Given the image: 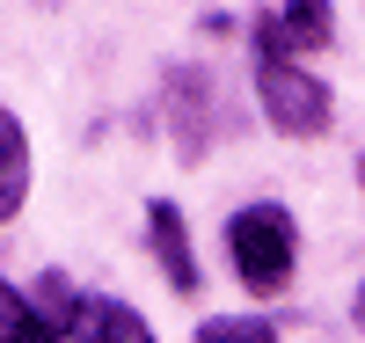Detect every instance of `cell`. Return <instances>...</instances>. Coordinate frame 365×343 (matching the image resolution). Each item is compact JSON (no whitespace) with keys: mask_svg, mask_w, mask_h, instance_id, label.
I'll list each match as a JSON object with an SVG mask.
<instances>
[{"mask_svg":"<svg viewBox=\"0 0 365 343\" xmlns=\"http://www.w3.org/2000/svg\"><path fill=\"white\" fill-rule=\"evenodd\" d=\"M227 263L234 277L249 285L256 300H278L292 285V263H299V227L285 205H241L227 220Z\"/></svg>","mask_w":365,"mask_h":343,"instance_id":"obj_1","label":"cell"},{"mask_svg":"<svg viewBox=\"0 0 365 343\" xmlns=\"http://www.w3.org/2000/svg\"><path fill=\"white\" fill-rule=\"evenodd\" d=\"M256 103L270 117V132H285V139H322L329 124H336V96H329L299 58L263 51V44H256Z\"/></svg>","mask_w":365,"mask_h":343,"instance_id":"obj_2","label":"cell"},{"mask_svg":"<svg viewBox=\"0 0 365 343\" xmlns=\"http://www.w3.org/2000/svg\"><path fill=\"white\" fill-rule=\"evenodd\" d=\"M146 241H154V263H161V277H168V292H175V300H197V292H205V270H197V248H190V227H182L175 198H154V205H146Z\"/></svg>","mask_w":365,"mask_h":343,"instance_id":"obj_3","label":"cell"},{"mask_svg":"<svg viewBox=\"0 0 365 343\" xmlns=\"http://www.w3.org/2000/svg\"><path fill=\"white\" fill-rule=\"evenodd\" d=\"M256 44L263 51H285V58L329 51V44H336V8H329V0H285L278 15L256 22Z\"/></svg>","mask_w":365,"mask_h":343,"instance_id":"obj_4","label":"cell"},{"mask_svg":"<svg viewBox=\"0 0 365 343\" xmlns=\"http://www.w3.org/2000/svg\"><path fill=\"white\" fill-rule=\"evenodd\" d=\"M66 343H154V329H146V314L132 300L81 292V314H73V336Z\"/></svg>","mask_w":365,"mask_h":343,"instance_id":"obj_5","label":"cell"},{"mask_svg":"<svg viewBox=\"0 0 365 343\" xmlns=\"http://www.w3.org/2000/svg\"><path fill=\"white\" fill-rule=\"evenodd\" d=\"M22 205H29V132L15 110H0V227H15Z\"/></svg>","mask_w":365,"mask_h":343,"instance_id":"obj_6","label":"cell"},{"mask_svg":"<svg viewBox=\"0 0 365 343\" xmlns=\"http://www.w3.org/2000/svg\"><path fill=\"white\" fill-rule=\"evenodd\" d=\"M0 343H66V329H51L22 285H0Z\"/></svg>","mask_w":365,"mask_h":343,"instance_id":"obj_7","label":"cell"},{"mask_svg":"<svg viewBox=\"0 0 365 343\" xmlns=\"http://www.w3.org/2000/svg\"><path fill=\"white\" fill-rule=\"evenodd\" d=\"M197 343H278V329L256 322V314H220V322H205Z\"/></svg>","mask_w":365,"mask_h":343,"instance_id":"obj_8","label":"cell"},{"mask_svg":"<svg viewBox=\"0 0 365 343\" xmlns=\"http://www.w3.org/2000/svg\"><path fill=\"white\" fill-rule=\"evenodd\" d=\"M351 322H358V329H365V285H358V300H351Z\"/></svg>","mask_w":365,"mask_h":343,"instance_id":"obj_9","label":"cell"},{"mask_svg":"<svg viewBox=\"0 0 365 343\" xmlns=\"http://www.w3.org/2000/svg\"><path fill=\"white\" fill-rule=\"evenodd\" d=\"M358 183H365V153H358Z\"/></svg>","mask_w":365,"mask_h":343,"instance_id":"obj_10","label":"cell"}]
</instances>
